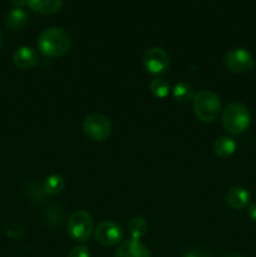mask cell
I'll return each mask as SVG.
<instances>
[{
	"label": "cell",
	"instance_id": "obj_20",
	"mask_svg": "<svg viewBox=\"0 0 256 257\" xmlns=\"http://www.w3.org/2000/svg\"><path fill=\"white\" fill-rule=\"evenodd\" d=\"M7 233L10 236V237L19 238L24 235V228L20 227V226H18V225H13L12 227L7 231Z\"/></svg>",
	"mask_w": 256,
	"mask_h": 257
},
{
	"label": "cell",
	"instance_id": "obj_9",
	"mask_svg": "<svg viewBox=\"0 0 256 257\" xmlns=\"http://www.w3.org/2000/svg\"><path fill=\"white\" fill-rule=\"evenodd\" d=\"M114 257H151V252L141 241L130 238L120 243Z\"/></svg>",
	"mask_w": 256,
	"mask_h": 257
},
{
	"label": "cell",
	"instance_id": "obj_10",
	"mask_svg": "<svg viewBox=\"0 0 256 257\" xmlns=\"http://www.w3.org/2000/svg\"><path fill=\"white\" fill-rule=\"evenodd\" d=\"M251 195L246 188L241 186H235L231 187L226 193V202L233 210H242L246 208L250 203Z\"/></svg>",
	"mask_w": 256,
	"mask_h": 257
},
{
	"label": "cell",
	"instance_id": "obj_13",
	"mask_svg": "<svg viewBox=\"0 0 256 257\" xmlns=\"http://www.w3.org/2000/svg\"><path fill=\"white\" fill-rule=\"evenodd\" d=\"M213 151L220 158H228L236 152V142L232 137L221 136L213 143Z\"/></svg>",
	"mask_w": 256,
	"mask_h": 257
},
{
	"label": "cell",
	"instance_id": "obj_1",
	"mask_svg": "<svg viewBox=\"0 0 256 257\" xmlns=\"http://www.w3.org/2000/svg\"><path fill=\"white\" fill-rule=\"evenodd\" d=\"M37 44L40 53L47 57H60L69 52L72 47V38L63 28L52 27L40 33Z\"/></svg>",
	"mask_w": 256,
	"mask_h": 257
},
{
	"label": "cell",
	"instance_id": "obj_23",
	"mask_svg": "<svg viewBox=\"0 0 256 257\" xmlns=\"http://www.w3.org/2000/svg\"><path fill=\"white\" fill-rule=\"evenodd\" d=\"M12 4L15 9H23L25 5H28V0H12Z\"/></svg>",
	"mask_w": 256,
	"mask_h": 257
},
{
	"label": "cell",
	"instance_id": "obj_17",
	"mask_svg": "<svg viewBox=\"0 0 256 257\" xmlns=\"http://www.w3.org/2000/svg\"><path fill=\"white\" fill-rule=\"evenodd\" d=\"M64 187L65 181L60 175H50L49 177H47L44 185H43L44 192L50 196H57L59 195V193H62Z\"/></svg>",
	"mask_w": 256,
	"mask_h": 257
},
{
	"label": "cell",
	"instance_id": "obj_7",
	"mask_svg": "<svg viewBox=\"0 0 256 257\" xmlns=\"http://www.w3.org/2000/svg\"><path fill=\"white\" fill-rule=\"evenodd\" d=\"M143 67L151 74H163L170 68V57L165 49L158 47L150 48L143 54Z\"/></svg>",
	"mask_w": 256,
	"mask_h": 257
},
{
	"label": "cell",
	"instance_id": "obj_4",
	"mask_svg": "<svg viewBox=\"0 0 256 257\" xmlns=\"http://www.w3.org/2000/svg\"><path fill=\"white\" fill-rule=\"evenodd\" d=\"M67 232L70 238L77 242H85L94 232V222L90 216L84 210H78L70 215L67 223Z\"/></svg>",
	"mask_w": 256,
	"mask_h": 257
},
{
	"label": "cell",
	"instance_id": "obj_14",
	"mask_svg": "<svg viewBox=\"0 0 256 257\" xmlns=\"http://www.w3.org/2000/svg\"><path fill=\"white\" fill-rule=\"evenodd\" d=\"M28 13L24 9H12L8 12L7 17H5V24L9 29L13 30H19L25 27L28 23Z\"/></svg>",
	"mask_w": 256,
	"mask_h": 257
},
{
	"label": "cell",
	"instance_id": "obj_6",
	"mask_svg": "<svg viewBox=\"0 0 256 257\" xmlns=\"http://www.w3.org/2000/svg\"><path fill=\"white\" fill-rule=\"evenodd\" d=\"M223 62H225L226 68L231 73L238 75L248 74L250 72H252L253 67H255L252 54L243 48H233V49L228 50Z\"/></svg>",
	"mask_w": 256,
	"mask_h": 257
},
{
	"label": "cell",
	"instance_id": "obj_22",
	"mask_svg": "<svg viewBox=\"0 0 256 257\" xmlns=\"http://www.w3.org/2000/svg\"><path fill=\"white\" fill-rule=\"evenodd\" d=\"M247 215H248V217L253 221V222H256V202L251 203V205L248 206Z\"/></svg>",
	"mask_w": 256,
	"mask_h": 257
},
{
	"label": "cell",
	"instance_id": "obj_5",
	"mask_svg": "<svg viewBox=\"0 0 256 257\" xmlns=\"http://www.w3.org/2000/svg\"><path fill=\"white\" fill-rule=\"evenodd\" d=\"M83 132L89 140L102 142L112 133V123L100 113H92L83 120Z\"/></svg>",
	"mask_w": 256,
	"mask_h": 257
},
{
	"label": "cell",
	"instance_id": "obj_16",
	"mask_svg": "<svg viewBox=\"0 0 256 257\" xmlns=\"http://www.w3.org/2000/svg\"><path fill=\"white\" fill-rule=\"evenodd\" d=\"M173 97L177 102L180 103H188L191 100H193L195 98V89H193L192 85L190 83L186 82H180L173 87L172 89Z\"/></svg>",
	"mask_w": 256,
	"mask_h": 257
},
{
	"label": "cell",
	"instance_id": "obj_11",
	"mask_svg": "<svg viewBox=\"0 0 256 257\" xmlns=\"http://www.w3.org/2000/svg\"><path fill=\"white\" fill-rule=\"evenodd\" d=\"M13 62L20 69H30L38 63V53L32 47L23 45L14 52Z\"/></svg>",
	"mask_w": 256,
	"mask_h": 257
},
{
	"label": "cell",
	"instance_id": "obj_25",
	"mask_svg": "<svg viewBox=\"0 0 256 257\" xmlns=\"http://www.w3.org/2000/svg\"><path fill=\"white\" fill-rule=\"evenodd\" d=\"M2 44H3V37H2V33H0V48H2Z\"/></svg>",
	"mask_w": 256,
	"mask_h": 257
},
{
	"label": "cell",
	"instance_id": "obj_24",
	"mask_svg": "<svg viewBox=\"0 0 256 257\" xmlns=\"http://www.w3.org/2000/svg\"><path fill=\"white\" fill-rule=\"evenodd\" d=\"M225 257H243V256L238 255V253H230V255H226Z\"/></svg>",
	"mask_w": 256,
	"mask_h": 257
},
{
	"label": "cell",
	"instance_id": "obj_3",
	"mask_svg": "<svg viewBox=\"0 0 256 257\" xmlns=\"http://www.w3.org/2000/svg\"><path fill=\"white\" fill-rule=\"evenodd\" d=\"M251 123V114L242 103H230L222 112V127L228 135L238 136L245 132Z\"/></svg>",
	"mask_w": 256,
	"mask_h": 257
},
{
	"label": "cell",
	"instance_id": "obj_21",
	"mask_svg": "<svg viewBox=\"0 0 256 257\" xmlns=\"http://www.w3.org/2000/svg\"><path fill=\"white\" fill-rule=\"evenodd\" d=\"M183 257H210V253L203 250H200V248H195V250L187 251Z\"/></svg>",
	"mask_w": 256,
	"mask_h": 257
},
{
	"label": "cell",
	"instance_id": "obj_19",
	"mask_svg": "<svg viewBox=\"0 0 256 257\" xmlns=\"http://www.w3.org/2000/svg\"><path fill=\"white\" fill-rule=\"evenodd\" d=\"M67 257H90V253H89V250H88L85 246L79 245L73 247L72 250L68 252Z\"/></svg>",
	"mask_w": 256,
	"mask_h": 257
},
{
	"label": "cell",
	"instance_id": "obj_8",
	"mask_svg": "<svg viewBox=\"0 0 256 257\" xmlns=\"http://www.w3.org/2000/svg\"><path fill=\"white\" fill-rule=\"evenodd\" d=\"M122 227L114 221H103L94 228V237L100 245L114 246L123 240Z\"/></svg>",
	"mask_w": 256,
	"mask_h": 257
},
{
	"label": "cell",
	"instance_id": "obj_12",
	"mask_svg": "<svg viewBox=\"0 0 256 257\" xmlns=\"http://www.w3.org/2000/svg\"><path fill=\"white\" fill-rule=\"evenodd\" d=\"M62 4L63 0H28V7L43 15L54 14L62 8Z\"/></svg>",
	"mask_w": 256,
	"mask_h": 257
},
{
	"label": "cell",
	"instance_id": "obj_2",
	"mask_svg": "<svg viewBox=\"0 0 256 257\" xmlns=\"http://www.w3.org/2000/svg\"><path fill=\"white\" fill-rule=\"evenodd\" d=\"M193 110L201 122H215L222 110L221 98L212 90H201L193 98Z\"/></svg>",
	"mask_w": 256,
	"mask_h": 257
},
{
	"label": "cell",
	"instance_id": "obj_18",
	"mask_svg": "<svg viewBox=\"0 0 256 257\" xmlns=\"http://www.w3.org/2000/svg\"><path fill=\"white\" fill-rule=\"evenodd\" d=\"M150 89L151 93L155 95L156 98H166L170 94V83L165 79V78H155L152 82L150 83Z\"/></svg>",
	"mask_w": 256,
	"mask_h": 257
},
{
	"label": "cell",
	"instance_id": "obj_15",
	"mask_svg": "<svg viewBox=\"0 0 256 257\" xmlns=\"http://www.w3.org/2000/svg\"><path fill=\"white\" fill-rule=\"evenodd\" d=\"M147 221L141 217V216H135L128 222V233H130L131 238H133V240L141 241V238L147 232Z\"/></svg>",
	"mask_w": 256,
	"mask_h": 257
}]
</instances>
